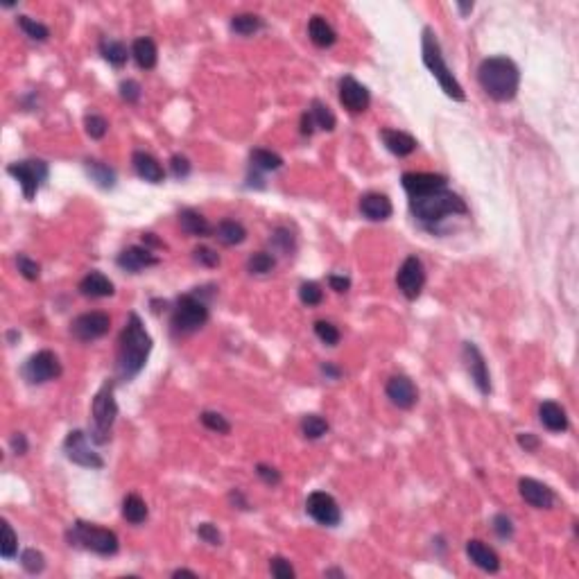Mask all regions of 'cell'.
<instances>
[{
	"label": "cell",
	"mask_w": 579,
	"mask_h": 579,
	"mask_svg": "<svg viewBox=\"0 0 579 579\" xmlns=\"http://www.w3.org/2000/svg\"><path fill=\"white\" fill-rule=\"evenodd\" d=\"M91 417H93V428H91V439L95 444H107L111 439V428L118 417V403L113 398V382H105L102 390L95 394L93 405H91Z\"/></svg>",
	"instance_id": "obj_7"
},
{
	"label": "cell",
	"mask_w": 579,
	"mask_h": 579,
	"mask_svg": "<svg viewBox=\"0 0 579 579\" xmlns=\"http://www.w3.org/2000/svg\"><path fill=\"white\" fill-rule=\"evenodd\" d=\"M410 211L423 226L434 229V224L444 222L450 215H469V206L457 192L444 188L423 197H410Z\"/></svg>",
	"instance_id": "obj_3"
},
{
	"label": "cell",
	"mask_w": 579,
	"mask_h": 579,
	"mask_svg": "<svg viewBox=\"0 0 579 579\" xmlns=\"http://www.w3.org/2000/svg\"><path fill=\"white\" fill-rule=\"evenodd\" d=\"M274 265H276L274 256L267 254V251L254 254V256H249V261H247V269L251 274H269L274 269Z\"/></svg>",
	"instance_id": "obj_38"
},
{
	"label": "cell",
	"mask_w": 579,
	"mask_h": 579,
	"mask_svg": "<svg viewBox=\"0 0 579 579\" xmlns=\"http://www.w3.org/2000/svg\"><path fill=\"white\" fill-rule=\"evenodd\" d=\"M421 53H423V63H426V68L434 75V80L439 82V86L444 88V93L448 98L457 100V102H464L466 100L464 88H461V84L455 80L453 71L446 66L444 55H442V46H439V41H437V34L432 32V28L423 30Z\"/></svg>",
	"instance_id": "obj_4"
},
{
	"label": "cell",
	"mask_w": 579,
	"mask_h": 579,
	"mask_svg": "<svg viewBox=\"0 0 579 579\" xmlns=\"http://www.w3.org/2000/svg\"><path fill=\"white\" fill-rule=\"evenodd\" d=\"M457 7H459V11H461L464 16L469 14V11H473V3H471V5H469V3H459Z\"/></svg>",
	"instance_id": "obj_60"
},
{
	"label": "cell",
	"mask_w": 579,
	"mask_h": 579,
	"mask_svg": "<svg viewBox=\"0 0 579 579\" xmlns=\"http://www.w3.org/2000/svg\"><path fill=\"white\" fill-rule=\"evenodd\" d=\"M392 211H394V206H392L390 197L380 195V192H367V195H362V199H360V213L371 222L387 220V217H392Z\"/></svg>",
	"instance_id": "obj_20"
},
{
	"label": "cell",
	"mask_w": 579,
	"mask_h": 579,
	"mask_svg": "<svg viewBox=\"0 0 579 579\" xmlns=\"http://www.w3.org/2000/svg\"><path fill=\"white\" fill-rule=\"evenodd\" d=\"M192 256H195V261L199 265H206V267H217V265H220V256H217V251L211 249V247H197L195 251H192Z\"/></svg>",
	"instance_id": "obj_50"
},
{
	"label": "cell",
	"mask_w": 579,
	"mask_h": 579,
	"mask_svg": "<svg viewBox=\"0 0 579 579\" xmlns=\"http://www.w3.org/2000/svg\"><path fill=\"white\" fill-rule=\"evenodd\" d=\"M111 328V317L102 311H93V313H84L80 317L73 319L71 324V333L75 340L80 342H93L105 338Z\"/></svg>",
	"instance_id": "obj_11"
},
{
	"label": "cell",
	"mask_w": 579,
	"mask_h": 579,
	"mask_svg": "<svg viewBox=\"0 0 579 579\" xmlns=\"http://www.w3.org/2000/svg\"><path fill=\"white\" fill-rule=\"evenodd\" d=\"M150 351H152L150 333L145 330L140 317L132 313L120 333L118 353H115V374H118V378L127 382L134 380L147 365Z\"/></svg>",
	"instance_id": "obj_1"
},
{
	"label": "cell",
	"mask_w": 579,
	"mask_h": 579,
	"mask_svg": "<svg viewBox=\"0 0 579 579\" xmlns=\"http://www.w3.org/2000/svg\"><path fill=\"white\" fill-rule=\"evenodd\" d=\"M21 565L30 575H36V573H41L46 568V557L38 550L30 548V550H25L23 555H21Z\"/></svg>",
	"instance_id": "obj_40"
},
{
	"label": "cell",
	"mask_w": 579,
	"mask_h": 579,
	"mask_svg": "<svg viewBox=\"0 0 579 579\" xmlns=\"http://www.w3.org/2000/svg\"><path fill=\"white\" fill-rule=\"evenodd\" d=\"M21 376L30 385H43L61 376V362L53 351L43 349L25 360V365L21 367Z\"/></svg>",
	"instance_id": "obj_8"
},
{
	"label": "cell",
	"mask_w": 579,
	"mask_h": 579,
	"mask_svg": "<svg viewBox=\"0 0 579 579\" xmlns=\"http://www.w3.org/2000/svg\"><path fill=\"white\" fill-rule=\"evenodd\" d=\"M132 163H134L136 174L140 179H145V182H150V184H161L165 179V170L161 168V163L147 152H134Z\"/></svg>",
	"instance_id": "obj_23"
},
{
	"label": "cell",
	"mask_w": 579,
	"mask_h": 579,
	"mask_svg": "<svg viewBox=\"0 0 579 579\" xmlns=\"http://www.w3.org/2000/svg\"><path fill=\"white\" fill-rule=\"evenodd\" d=\"M132 57H134V61L138 63V68L152 71L154 66H157V59H159L157 43H154L150 36H140V38H136L134 46H132Z\"/></svg>",
	"instance_id": "obj_27"
},
{
	"label": "cell",
	"mask_w": 579,
	"mask_h": 579,
	"mask_svg": "<svg viewBox=\"0 0 579 579\" xmlns=\"http://www.w3.org/2000/svg\"><path fill=\"white\" fill-rule=\"evenodd\" d=\"M120 98L125 102H130V105H134V102L140 100V84L136 80H125L120 84Z\"/></svg>",
	"instance_id": "obj_51"
},
{
	"label": "cell",
	"mask_w": 579,
	"mask_h": 579,
	"mask_svg": "<svg viewBox=\"0 0 579 579\" xmlns=\"http://www.w3.org/2000/svg\"><path fill=\"white\" fill-rule=\"evenodd\" d=\"M324 577H344V573H342V570H335V568H333V570H326V573H324Z\"/></svg>",
	"instance_id": "obj_62"
},
{
	"label": "cell",
	"mask_w": 579,
	"mask_h": 579,
	"mask_svg": "<svg viewBox=\"0 0 579 579\" xmlns=\"http://www.w3.org/2000/svg\"><path fill=\"white\" fill-rule=\"evenodd\" d=\"M308 113L313 115V122L317 130H324V132H333L335 130V115H333V111L328 109V105H324L321 100H313V105L311 109H308Z\"/></svg>",
	"instance_id": "obj_34"
},
{
	"label": "cell",
	"mask_w": 579,
	"mask_h": 579,
	"mask_svg": "<svg viewBox=\"0 0 579 579\" xmlns=\"http://www.w3.org/2000/svg\"><path fill=\"white\" fill-rule=\"evenodd\" d=\"M340 102L344 109H349L351 113H362L371 105V95L367 91V86L360 84L355 77L346 75L340 80Z\"/></svg>",
	"instance_id": "obj_16"
},
{
	"label": "cell",
	"mask_w": 579,
	"mask_h": 579,
	"mask_svg": "<svg viewBox=\"0 0 579 579\" xmlns=\"http://www.w3.org/2000/svg\"><path fill=\"white\" fill-rule=\"evenodd\" d=\"M301 432L306 439H321L326 432H328V421L324 417H319V414H308L303 417L301 421Z\"/></svg>",
	"instance_id": "obj_36"
},
{
	"label": "cell",
	"mask_w": 579,
	"mask_h": 579,
	"mask_svg": "<svg viewBox=\"0 0 579 579\" xmlns=\"http://www.w3.org/2000/svg\"><path fill=\"white\" fill-rule=\"evenodd\" d=\"M466 555L484 573H498L500 570V557L486 543L478 541V538H473V541L466 543Z\"/></svg>",
	"instance_id": "obj_21"
},
{
	"label": "cell",
	"mask_w": 579,
	"mask_h": 579,
	"mask_svg": "<svg viewBox=\"0 0 579 579\" xmlns=\"http://www.w3.org/2000/svg\"><path fill=\"white\" fill-rule=\"evenodd\" d=\"M84 127H86V134L91 136V138H105L107 132H109V122L102 118V115L98 113H88L86 118H84Z\"/></svg>",
	"instance_id": "obj_41"
},
{
	"label": "cell",
	"mask_w": 579,
	"mask_h": 579,
	"mask_svg": "<svg viewBox=\"0 0 579 579\" xmlns=\"http://www.w3.org/2000/svg\"><path fill=\"white\" fill-rule=\"evenodd\" d=\"M215 238L220 240L224 247H236L247 240V229L236 220H222L215 226Z\"/></svg>",
	"instance_id": "obj_30"
},
{
	"label": "cell",
	"mask_w": 579,
	"mask_h": 579,
	"mask_svg": "<svg viewBox=\"0 0 579 579\" xmlns=\"http://www.w3.org/2000/svg\"><path fill=\"white\" fill-rule=\"evenodd\" d=\"M80 292L91 299H105V297H111L115 290L109 276H105L102 272H91L80 281Z\"/></svg>",
	"instance_id": "obj_25"
},
{
	"label": "cell",
	"mask_w": 579,
	"mask_h": 579,
	"mask_svg": "<svg viewBox=\"0 0 579 579\" xmlns=\"http://www.w3.org/2000/svg\"><path fill=\"white\" fill-rule=\"evenodd\" d=\"M7 172L16 179L23 188L25 199H34L36 190L48 179V163L46 161H19L7 165Z\"/></svg>",
	"instance_id": "obj_9"
},
{
	"label": "cell",
	"mask_w": 579,
	"mask_h": 579,
	"mask_svg": "<svg viewBox=\"0 0 579 579\" xmlns=\"http://www.w3.org/2000/svg\"><path fill=\"white\" fill-rule=\"evenodd\" d=\"M100 55L105 57L111 66L122 68L127 63V46L122 41H113V38H102L100 41Z\"/></svg>",
	"instance_id": "obj_32"
},
{
	"label": "cell",
	"mask_w": 579,
	"mask_h": 579,
	"mask_svg": "<svg viewBox=\"0 0 579 579\" xmlns=\"http://www.w3.org/2000/svg\"><path fill=\"white\" fill-rule=\"evenodd\" d=\"M84 168H86V174L91 177V182L98 188L111 190L115 186V170L111 168V165L95 161V159H88V161H84Z\"/></svg>",
	"instance_id": "obj_28"
},
{
	"label": "cell",
	"mask_w": 579,
	"mask_h": 579,
	"mask_svg": "<svg viewBox=\"0 0 579 579\" xmlns=\"http://www.w3.org/2000/svg\"><path fill=\"white\" fill-rule=\"evenodd\" d=\"M206 321H209V303H206L204 297L190 292V294H184V297L177 299L172 319H170L172 335H177V338L192 335V333H197Z\"/></svg>",
	"instance_id": "obj_5"
},
{
	"label": "cell",
	"mask_w": 579,
	"mask_h": 579,
	"mask_svg": "<svg viewBox=\"0 0 579 579\" xmlns=\"http://www.w3.org/2000/svg\"><path fill=\"white\" fill-rule=\"evenodd\" d=\"M159 263H161L159 256H154L150 247H138V244L122 249L118 254V259H115V265H118L120 269H125V272H132V274H138L140 269L154 267Z\"/></svg>",
	"instance_id": "obj_18"
},
{
	"label": "cell",
	"mask_w": 579,
	"mask_h": 579,
	"mask_svg": "<svg viewBox=\"0 0 579 579\" xmlns=\"http://www.w3.org/2000/svg\"><path fill=\"white\" fill-rule=\"evenodd\" d=\"M202 423L209 430L217 432V434H229L231 432V423L222 414H217V412H202Z\"/></svg>",
	"instance_id": "obj_44"
},
{
	"label": "cell",
	"mask_w": 579,
	"mask_h": 579,
	"mask_svg": "<svg viewBox=\"0 0 579 579\" xmlns=\"http://www.w3.org/2000/svg\"><path fill=\"white\" fill-rule=\"evenodd\" d=\"M385 394H387L390 401L401 407V410H410L414 407L417 401H419V392L414 387V382H412L407 376H392L387 380V387H385Z\"/></svg>",
	"instance_id": "obj_19"
},
{
	"label": "cell",
	"mask_w": 579,
	"mask_h": 579,
	"mask_svg": "<svg viewBox=\"0 0 579 579\" xmlns=\"http://www.w3.org/2000/svg\"><path fill=\"white\" fill-rule=\"evenodd\" d=\"M306 511L313 521L324 527H335L342 521V511L338 500L326 491H313L306 500Z\"/></svg>",
	"instance_id": "obj_13"
},
{
	"label": "cell",
	"mask_w": 579,
	"mask_h": 579,
	"mask_svg": "<svg viewBox=\"0 0 579 579\" xmlns=\"http://www.w3.org/2000/svg\"><path fill=\"white\" fill-rule=\"evenodd\" d=\"M147 505H145V500L140 498L138 494H130V496H125L122 500V516L127 523H132V525H140V523H145L147 521Z\"/></svg>",
	"instance_id": "obj_31"
},
{
	"label": "cell",
	"mask_w": 579,
	"mask_h": 579,
	"mask_svg": "<svg viewBox=\"0 0 579 579\" xmlns=\"http://www.w3.org/2000/svg\"><path fill=\"white\" fill-rule=\"evenodd\" d=\"M315 130H317V127H315V122H313V115L306 111V113L301 115V134H303V136H313Z\"/></svg>",
	"instance_id": "obj_57"
},
{
	"label": "cell",
	"mask_w": 579,
	"mask_h": 579,
	"mask_svg": "<svg viewBox=\"0 0 579 579\" xmlns=\"http://www.w3.org/2000/svg\"><path fill=\"white\" fill-rule=\"evenodd\" d=\"M172 577H197V573H192V570H186V568H179L172 573Z\"/></svg>",
	"instance_id": "obj_59"
},
{
	"label": "cell",
	"mask_w": 579,
	"mask_h": 579,
	"mask_svg": "<svg viewBox=\"0 0 579 579\" xmlns=\"http://www.w3.org/2000/svg\"><path fill=\"white\" fill-rule=\"evenodd\" d=\"M143 242H145V247L150 244V247H163V242L154 238V234H143Z\"/></svg>",
	"instance_id": "obj_58"
},
{
	"label": "cell",
	"mask_w": 579,
	"mask_h": 579,
	"mask_svg": "<svg viewBox=\"0 0 579 579\" xmlns=\"http://www.w3.org/2000/svg\"><path fill=\"white\" fill-rule=\"evenodd\" d=\"M461 358H464V367L469 371L473 385L478 387V392L482 396L491 394V374H489L486 360L480 353L478 346H475L473 342H464V346H461Z\"/></svg>",
	"instance_id": "obj_14"
},
{
	"label": "cell",
	"mask_w": 579,
	"mask_h": 579,
	"mask_svg": "<svg viewBox=\"0 0 579 579\" xmlns=\"http://www.w3.org/2000/svg\"><path fill=\"white\" fill-rule=\"evenodd\" d=\"M308 34H311V41L317 46V48H330L333 43L338 41V34L335 30L330 28L326 19L321 16H313L311 23H308Z\"/></svg>",
	"instance_id": "obj_29"
},
{
	"label": "cell",
	"mask_w": 579,
	"mask_h": 579,
	"mask_svg": "<svg viewBox=\"0 0 579 579\" xmlns=\"http://www.w3.org/2000/svg\"><path fill=\"white\" fill-rule=\"evenodd\" d=\"M269 573H272L276 579H294V568L288 559L283 557H274L269 559Z\"/></svg>",
	"instance_id": "obj_45"
},
{
	"label": "cell",
	"mask_w": 579,
	"mask_h": 579,
	"mask_svg": "<svg viewBox=\"0 0 579 579\" xmlns=\"http://www.w3.org/2000/svg\"><path fill=\"white\" fill-rule=\"evenodd\" d=\"M324 371H326L328 376H335V378L340 376V371H338L335 367H330V365H324Z\"/></svg>",
	"instance_id": "obj_61"
},
{
	"label": "cell",
	"mask_w": 579,
	"mask_h": 579,
	"mask_svg": "<svg viewBox=\"0 0 579 579\" xmlns=\"http://www.w3.org/2000/svg\"><path fill=\"white\" fill-rule=\"evenodd\" d=\"M19 550V536L11 530V525L3 521V543H0V555L5 559H14Z\"/></svg>",
	"instance_id": "obj_39"
},
{
	"label": "cell",
	"mask_w": 579,
	"mask_h": 579,
	"mask_svg": "<svg viewBox=\"0 0 579 579\" xmlns=\"http://www.w3.org/2000/svg\"><path fill=\"white\" fill-rule=\"evenodd\" d=\"M299 299L301 303L306 306H319L321 301H324V290H321L317 283L313 281H308V283H301V288H299Z\"/></svg>",
	"instance_id": "obj_43"
},
{
	"label": "cell",
	"mask_w": 579,
	"mask_h": 579,
	"mask_svg": "<svg viewBox=\"0 0 579 579\" xmlns=\"http://www.w3.org/2000/svg\"><path fill=\"white\" fill-rule=\"evenodd\" d=\"M272 242L276 244V247H278L283 254H290V251L294 249V238H292L290 231H288V229H283V226H278V229L274 231Z\"/></svg>",
	"instance_id": "obj_49"
},
{
	"label": "cell",
	"mask_w": 579,
	"mask_h": 579,
	"mask_svg": "<svg viewBox=\"0 0 579 579\" xmlns=\"http://www.w3.org/2000/svg\"><path fill=\"white\" fill-rule=\"evenodd\" d=\"M256 475H259V478L265 484H269V486H274V484L281 482V473L274 466H267V464H259V466H256Z\"/></svg>",
	"instance_id": "obj_53"
},
{
	"label": "cell",
	"mask_w": 579,
	"mask_h": 579,
	"mask_svg": "<svg viewBox=\"0 0 579 579\" xmlns=\"http://www.w3.org/2000/svg\"><path fill=\"white\" fill-rule=\"evenodd\" d=\"M494 532L498 538H503V541L513 536V525H511V518L507 516V513H496L494 516Z\"/></svg>",
	"instance_id": "obj_47"
},
{
	"label": "cell",
	"mask_w": 579,
	"mask_h": 579,
	"mask_svg": "<svg viewBox=\"0 0 579 579\" xmlns=\"http://www.w3.org/2000/svg\"><path fill=\"white\" fill-rule=\"evenodd\" d=\"M538 419H541V423L550 432L568 430V417H565V410L555 401H543L541 405H538Z\"/></svg>",
	"instance_id": "obj_24"
},
{
	"label": "cell",
	"mask_w": 579,
	"mask_h": 579,
	"mask_svg": "<svg viewBox=\"0 0 579 579\" xmlns=\"http://www.w3.org/2000/svg\"><path fill=\"white\" fill-rule=\"evenodd\" d=\"M170 170L177 179H186L190 174V161L186 157H182V154H174V157L170 159Z\"/></svg>",
	"instance_id": "obj_52"
},
{
	"label": "cell",
	"mask_w": 579,
	"mask_h": 579,
	"mask_svg": "<svg viewBox=\"0 0 579 579\" xmlns=\"http://www.w3.org/2000/svg\"><path fill=\"white\" fill-rule=\"evenodd\" d=\"M263 19L261 16H256V14H238L231 19V30H234L236 34L240 36H251L256 34L259 30H263Z\"/></svg>",
	"instance_id": "obj_35"
},
{
	"label": "cell",
	"mask_w": 579,
	"mask_h": 579,
	"mask_svg": "<svg viewBox=\"0 0 579 579\" xmlns=\"http://www.w3.org/2000/svg\"><path fill=\"white\" fill-rule=\"evenodd\" d=\"M518 444H521V448L527 450V453H534V450L538 448V437L532 432H523V434H518Z\"/></svg>",
	"instance_id": "obj_56"
},
{
	"label": "cell",
	"mask_w": 579,
	"mask_h": 579,
	"mask_svg": "<svg viewBox=\"0 0 579 579\" xmlns=\"http://www.w3.org/2000/svg\"><path fill=\"white\" fill-rule=\"evenodd\" d=\"M19 28L25 32V36H30L32 41H48L50 30L43 23H38L30 16H19Z\"/></svg>",
	"instance_id": "obj_37"
},
{
	"label": "cell",
	"mask_w": 579,
	"mask_h": 579,
	"mask_svg": "<svg viewBox=\"0 0 579 579\" xmlns=\"http://www.w3.org/2000/svg\"><path fill=\"white\" fill-rule=\"evenodd\" d=\"M380 138L385 147H387L394 157H410L419 145L414 136L407 132H398V130H380Z\"/></svg>",
	"instance_id": "obj_22"
},
{
	"label": "cell",
	"mask_w": 579,
	"mask_h": 579,
	"mask_svg": "<svg viewBox=\"0 0 579 579\" xmlns=\"http://www.w3.org/2000/svg\"><path fill=\"white\" fill-rule=\"evenodd\" d=\"M63 453H66V457L77 466H84V469L105 466V459H102L98 453H93L91 446H88V434H84L82 430L68 432L66 442H63Z\"/></svg>",
	"instance_id": "obj_10"
},
{
	"label": "cell",
	"mask_w": 579,
	"mask_h": 579,
	"mask_svg": "<svg viewBox=\"0 0 579 579\" xmlns=\"http://www.w3.org/2000/svg\"><path fill=\"white\" fill-rule=\"evenodd\" d=\"M179 224H182V231L195 238H206L213 234V226L209 224V220L195 209H184L179 213Z\"/></svg>",
	"instance_id": "obj_26"
},
{
	"label": "cell",
	"mask_w": 579,
	"mask_h": 579,
	"mask_svg": "<svg viewBox=\"0 0 579 579\" xmlns=\"http://www.w3.org/2000/svg\"><path fill=\"white\" fill-rule=\"evenodd\" d=\"M68 543L75 548L91 550L100 557H111L120 548L115 532L107 530V527H98L93 523H84V521H77L68 530Z\"/></svg>",
	"instance_id": "obj_6"
},
{
	"label": "cell",
	"mask_w": 579,
	"mask_h": 579,
	"mask_svg": "<svg viewBox=\"0 0 579 579\" xmlns=\"http://www.w3.org/2000/svg\"><path fill=\"white\" fill-rule=\"evenodd\" d=\"M518 494L525 503L532 505L534 509H552L555 507V500H557L555 491H552L548 484L538 482L534 478H523L518 482Z\"/></svg>",
	"instance_id": "obj_17"
},
{
	"label": "cell",
	"mask_w": 579,
	"mask_h": 579,
	"mask_svg": "<svg viewBox=\"0 0 579 579\" xmlns=\"http://www.w3.org/2000/svg\"><path fill=\"white\" fill-rule=\"evenodd\" d=\"M9 444H11V450H14L16 455H25V453H28V439H25L23 432H14V434H11Z\"/></svg>",
	"instance_id": "obj_55"
},
{
	"label": "cell",
	"mask_w": 579,
	"mask_h": 579,
	"mask_svg": "<svg viewBox=\"0 0 579 579\" xmlns=\"http://www.w3.org/2000/svg\"><path fill=\"white\" fill-rule=\"evenodd\" d=\"M16 265H19V272L28 278V281H36L38 276H41V267H38L36 261L28 259L25 254H21L19 259H16Z\"/></svg>",
	"instance_id": "obj_46"
},
{
	"label": "cell",
	"mask_w": 579,
	"mask_h": 579,
	"mask_svg": "<svg viewBox=\"0 0 579 579\" xmlns=\"http://www.w3.org/2000/svg\"><path fill=\"white\" fill-rule=\"evenodd\" d=\"M197 534H199L202 541L209 543V546H220L222 543V536H220V532H217V527L213 523H202L197 527Z\"/></svg>",
	"instance_id": "obj_48"
},
{
	"label": "cell",
	"mask_w": 579,
	"mask_h": 579,
	"mask_svg": "<svg viewBox=\"0 0 579 579\" xmlns=\"http://www.w3.org/2000/svg\"><path fill=\"white\" fill-rule=\"evenodd\" d=\"M478 82L482 91L496 102H509L516 98L521 73L509 57H489L478 68Z\"/></svg>",
	"instance_id": "obj_2"
},
{
	"label": "cell",
	"mask_w": 579,
	"mask_h": 579,
	"mask_svg": "<svg viewBox=\"0 0 579 579\" xmlns=\"http://www.w3.org/2000/svg\"><path fill=\"white\" fill-rule=\"evenodd\" d=\"M249 159H251V168L261 170V172H274V170L283 168V159L278 157V154L263 150V147L254 150Z\"/></svg>",
	"instance_id": "obj_33"
},
{
	"label": "cell",
	"mask_w": 579,
	"mask_h": 579,
	"mask_svg": "<svg viewBox=\"0 0 579 579\" xmlns=\"http://www.w3.org/2000/svg\"><path fill=\"white\" fill-rule=\"evenodd\" d=\"M328 286H330V290H335V292H349V288H351V281L346 278V276H338V274H330L328 276Z\"/></svg>",
	"instance_id": "obj_54"
},
{
	"label": "cell",
	"mask_w": 579,
	"mask_h": 579,
	"mask_svg": "<svg viewBox=\"0 0 579 579\" xmlns=\"http://www.w3.org/2000/svg\"><path fill=\"white\" fill-rule=\"evenodd\" d=\"M401 184L410 197H423L430 195V192L444 190L448 186V179L434 172H405L401 177Z\"/></svg>",
	"instance_id": "obj_15"
},
{
	"label": "cell",
	"mask_w": 579,
	"mask_h": 579,
	"mask_svg": "<svg viewBox=\"0 0 579 579\" xmlns=\"http://www.w3.org/2000/svg\"><path fill=\"white\" fill-rule=\"evenodd\" d=\"M315 333L317 338L328 346H335L340 342V330L335 324H330V321H324V319L315 321Z\"/></svg>",
	"instance_id": "obj_42"
},
{
	"label": "cell",
	"mask_w": 579,
	"mask_h": 579,
	"mask_svg": "<svg viewBox=\"0 0 579 579\" xmlns=\"http://www.w3.org/2000/svg\"><path fill=\"white\" fill-rule=\"evenodd\" d=\"M396 283H398V290L403 292L405 299H410V301L419 299L423 286H426V267H423V263L417 259V256H407V259L403 261L401 269H398V274H396Z\"/></svg>",
	"instance_id": "obj_12"
}]
</instances>
